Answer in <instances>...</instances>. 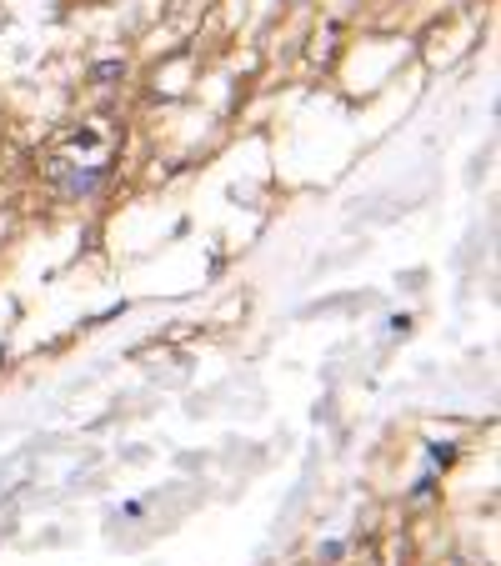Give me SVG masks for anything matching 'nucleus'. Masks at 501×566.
<instances>
[{
  "label": "nucleus",
  "instance_id": "1",
  "mask_svg": "<svg viewBox=\"0 0 501 566\" xmlns=\"http://www.w3.org/2000/svg\"><path fill=\"white\" fill-rule=\"evenodd\" d=\"M90 76H95V81H110V76H121V61H100Z\"/></svg>",
  "mask_w": 501,
  "mask_h": 566
}]
</instances>
